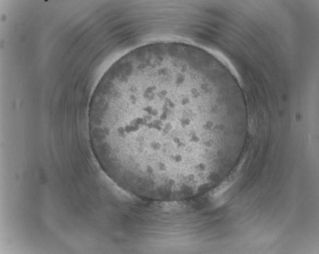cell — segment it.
Masks as SVG:
<instances>
[{
	"label": "cell",
	"mask_w": 319,
	"mask_h": 254,
	"mask_svg": "<svg viewBox=\"0 0 319 254\" xmlns=\"http://www.w3.org/2000/svg\"><path fill=\"white\" fill-rule=\"evenodd\" d=\"M88 127L93 152L102 169L149 180L173 177L211 135L197 89L164 80L93 97Z\"/></svg>",
	"instance_id": "1"
}]
</instances>
